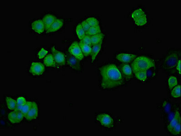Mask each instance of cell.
<instances>
[{"label":"cell","instance_id":"obj_1","mask_svg":"<svg viewBox=\"0 0 181 136\" xmlns=\"http://www.w3.org/2000/svg\"><path fill=\"white\" fill-rule=\"evenodd\" d=\"M99 70L102 77L101 87L103 89H113L124 84L123 75L114 64L103 66L99 68Z\"/></svg>","mask_w":181,"mask_h":136},{"label":"cell","instance_id":"obj_2","mask_svg":"<svg viewBox=\"0 0 181 136\" xmlns=\"http://www.w3.org/2000/svg\"><path fill=\"white\" fill-rule=\"evenodd\" d=\"M154 66L155 63L152 59L148 57L141 56L135 59L132 63V70L134 73L147 71Z\"/></svg>","mask_w":181,"mask_h":136},{"label":"cell","instance_id":"obj_3","mask_svg":"<svg viewBox=\"0 0 181 136\" xmlns=\"http://www.w3.org/2000/svg\"><path fill=\"white\" fill-rule=\"evenodd\" d=\"M179 58L180 52L173 51L170 52L164 59L162 67L166 70L173 69L177 66Z\"/></svg>","mask_w":181,"mask_h":136},{"label":"cell","instance_id":"obj_4","mask_svg":"<svg viewBox=\"0 0 181 136\" xmlns=\"http://www.w3.org/2000/svg\"><path fill=\"white\" fill-rule=\"evenodd\" d=\"M132 18L138 26H143L147 24V19L145 12L141 9H137L133 12Z\"/></svg>","mask_w":181,"mask_h":136},{"label":"cell","instance_id":"obj_5","mask_svg":"<svg viewBox=\"0 0 181 136\" xmlns=\"http://www.w3.org/2000/svg\"><path fill=\"white\" fill-rule=\"evenodd\" d=\"M68 50L71 55H72L79 60H82L84 58V55L82 51L79 44L78 42H73L70 46Z\"/></svg>","mask_w":181,"mask_h":136},{"label":"cell","instance_id":"obj_6","mask_svg":"<svg viewBox=\"0 0 181 136\" xmlns=\"http://www.w3.org/2000/svg\"><path fill=\"white\" fill-rule=\"evenodd\" d=\"M96 120L99 121L102 125L106 127H112L113 124L112 117L107 114H100L96 117Z\"/></svg>","mask_w":181,"mask_h":136},{"label":"cell","instance_id":"obj_7","mask_svg":"<svg viewBox=\"0 0 181 136\" xmlns=\"http://www.w3.org/2000/svg\"><path fill=\"white\" fill-rule=\"evenodd\" d=\"M44 71V66L43 64L38 62H33L29 71L33 75L39 76L42 75Z\"/></svg>","mask_w":181,"mask_h":136},{"label":"cell","instance_id":"obj_8","mask_svg":"<svg viewBox=\"0 0 181 136\" xmlns=\"http://www.w3.org/2000/svg\"><path fill=\"white\" fill-rule=\"evenodd\" d=\"M51 52L57 65H60V66L65 65V56L63 53L60 51H58L55 49L54 46L51 48Z\"/></svg>","mask_w":181,"mask_h":136},{"label":"cell","instance_id":"obj_9","mask_svg":"<svg viewBox=\"0 0 181 136\" xmlns=\"http://www.w3.org/2000/svg\"><path fill=\"white\" fill-rule=\"evenodd\" d=\"M137 56V55L134 54L120 53L118 54L116 58L117 60L123 63H129L134 60Z\"/></svg>","mask_w":181,"mask_h":136},{"label":"cell","instance_id":"obj_10","mask_svg":"<svg viewBox=\"0 0 181 136\" xmlns=\"http://www.w3.org/2000/svg\"><path fill=\"white\" fill-rule=\"evenodd\" d=\"M38 107L35 102H33V105L28 114L25 117L28 120L36 119L38 116Z\"/></svg>","mask_w":181,"mask_h":136},{"label":"cell","instance_id":"obj_11","mask_svg":"<svg viewBox=\"0 0 181 136\" xmlns=\"http://www.w3.org/2000/svg\"><path fill=\"white\" fill-rule=\"evenodd\" d=\"M32 28L35 32L41 34L45 30V26L43 20H38L34 21L32 24Z\"/></svg>","mask_w":181,"mask_h":136},{"label":"cell","instance_id":"obj_12","mask_svg":"<svg viewBox=\"0 0 181 136\" xmlns=\"http://www.w3.org/2000/svg\"><path fill=\"white\" fill-rule=\"evenodd\" d=\"M57 17L51 14H47L44 16L43 19L46 32L49 29L51 25L57 20Z\"/></svg>","mask_w":181,"mask_h":136},{"label":"cell","instance_id":"obj_13","mask_svg":"<svg viewBox=\"0 0 181 136\" xmlns=\"http://www.w3.org/2000/svg\"><path fill=\"white\" fill-rule=\"evenodd\" d=\"M80 60L73 56H68L67 57V63L69 66L75 70H79L80 68Z\"/></svg>","mask_w":181,"mask_h":136},{"label":"cell","instance_id":"obj_14","mask_svg":"<svg viewBox=\"0 0 181 136\" xmlns=\"http://www.w3.org/2000/svg\"><path fill=\"white\" fill-rule=\"evenodd\" d=\"M63 25V20L57 19L52 23L49 29L46 32L47 33H49L57 31L58 30H59L62 27Z\"/></svg>","mask_w":181,"mask_h":136},{"label":"cell","instance_id":"obj_15","mask_svg":"<svg viewBox=\"0 0 181 136\" xmlns=\"http://www.w3.org/2000/svg\"><path fill=\"white\" fill-rule=\"evenodd\" d=\"M181 123V117L179 110L176 111L175 113V115L172 119L169 124L168 126V129L169 131H170L173 127H175L179 123Z\"/></svg>","mask_w":181,"mask_h":136},{"label":"cell","instance_id":"obj_16","mask_svg":"<svg viewBox=\"0 0 181 136\" xmlns=\"http://www.w3.org/2000/svg\"><path fill=\"white\" fill-rule=\"evenodd\" d=\"M104 36L102 33L94 35V36H91V39L92 46L98 45V44H102Z\"/></svg>","mask_w":181,"mask_h":136},{"label":"cell","instance_id":"obj_17","mask_svg":"<svg viewBox=\"0 0 181 136\" xmlns=\"http://www.w3.org/2000/svg\"><path fill=\"white\" fill-rule=\"evenodd\" d=\"M44 63L46 66L55 67L57 64L55 62L52 54H49L45 57Z\"/></svg>","mask_w":181,"mask_h":136},{"label":"cell","instance_id":"obj_18","mask_svg":"<svg viewBox=\"0 0 181 136\" xmlns=\"http://www.w3.org/2000/svg\"><path fill=\"white\" fill-rule=\"evenodd\" d=\"M79 44L80 46L84 56H89L91 54V52H92V46L84 44V43L81 42V41L79 43Z\"/></svg>","mask_w":181,"mask_h":136},{"label":"cell","instance_id":"obj_19","mask_svg":"<svg viewBox=\"0 0 181 136\" xmlns=\"http://www.w3.org/2000/svg\"><path fill=\"white\" fill-rule=\"evenodd\" d=\"M102 44H98L92 46V52H91V56H92V62H93L96 58V56L100 52L101 49V46Z\"/></svg>","mask_w":181,"mask_h":136},{"label":"cell","instance_id":"obj_20","mask_svg":"<svg viewBox=\"0 0 181 136\" xmlns=\"http://www.w3.org/2000/svg\"><path fill=\"white\" fill-rule=\"evenodd\" d=\"M122 72L124 73L125 76L127 78H130L132 75V69L129 65L125 64L121 68Z\"/></svg>","mask_w":181,"mask_h":136},{"label":"cell","instance_id":"obj_21","mask_svg":"<svg viewBox=\"0 0 181 136\" xmlns=\"http://www.w3.org/2000/svg\"><path fill=\"white\" fill-rule=\"evenodd\" d=\"M101 33V28L100 26H93V27H91L90 29L86 32V35H88L91 36H94V35H97V34Z\"/></svg>","mask_w":181,"mask_h":136},{"label":"cell","instance_id":"obj_22","mask_svg":"<svg viewBox=\"0 0 181 136\" xmlns=\"http://www.w3.org/2000/svg\"><path fill=\"white\" fill-rule=\"evenodd\" d=\"M76 33L78 37L80 40L83 39L86 36V32L82 28L81 24H79L76 27Z\"/></svg>","mask_w":181,"mask_h":136},{"label":"cell","instance_id":"obj_23","mask_svg":"<svg viewBox=\"0 0 181 136\" xmlns=\"http://www.w3.org/2000/svg\"><path fill=\"white\" fill-rule=\"evenodd\" d=\"M7 107L11 110H15L16 106V101L9 97H6L5 99Z\"/></svg>","mask_w":181,"mask_h":136},{"label":"cell","instance_id":"obj_24","mask_svg":"<svg viewBox=\"0 0 181 136\" xmlns=\"http://www.w3.org/2000/svg\"><path fill=\"white\" fill-rule=\"evenodd\" d=\"M168 83H169V89L170 90H172L178 85V80L175 76H170L168 80Z\"/></svg>","mask_w":181,"mask_h":136},{"label":"cell","instance_id":"obj_25","mask_svg":"<svg viewBox=\"0 0 181 136\" xmlns=\"http://www.w3.org/2000/svg\"><path fill=\"white\" fill-rule=\"evenodd\" d=\"M26 100L25 98L23 97H20L16 100V106L15 110H19L21 111L23 107L25 104L26 103Z\"/></svg>","mask_w":181,"mask_h":136},{"label":"cell","instance_id":"obj_26","mask_svg":"<svg viewBox=\"0 0 181 136\" xmlns=\"http://www.w3.org/2000/svg\"><path fill=\"white\" fill-rule=\"evenodd\" d=\"M137 79L141 81H145L147 79V71H141L134 73Z\"/></svg>","mask_w":181,"mask_h":136},{"label":"cell","instance_id":"obj_27","mask_svg":"<svg viewBox=\"0 0 181 136\" xmlns=\"http://www.w3.org/2000/svg\"><path fill=\"white\" fill-rule=\"evenodd\" d=\"M172 97L174 98H179L181 96V86L177 85L172 89L171 92Z\"/></svg>","mask_w":181,"mask_h":136},{"label":"cell","instance_id":"obj_28","mask_svg":"<svg viewBox=\"0 0 181 136\" xmlns=\"http://www.w3.org/2000/svg\"><path fill=\"white\" fill-rule=\"evenodd\" d=\"M32 105H33V102L30 101L26 102L25 104L22 107L21 111L23 114L24 115V117L28 114L29 110H30L31 107H32Z\"/></svg>","mask_w":181,"mask_h":136},{"label":"cell","instance_id":"obj_29","mask_svg":"<svg viewBox=\"0 0 181 136\" xmlns=\"http://www.w3.org/2000/svg\"><path fill=\"white\" fill-rule=\"evenodd\" d=\"M88 23L89 24L91 27L98 26L99 25V22L96 18L94 17H89L86 20Z\"/></svg>","mask_w":181,"mask_h":136},{"label":"cell","instance_id":"obj_30","mask_svg":"<svg viewBox=\"0 0 181 136\" xmlns=\"http://www.w3.org/2000/svg\"><path fill=\"white\" fill-rule=\"evenodd\" d=\"M170 133L174 135H178L180 134L181 133V123H179L175 127H173L170 131Z\"/></svg>","mask_w":181,"mask_h":136},{"label":"cell","instance_id":"obj_31","mask_svg":"<svg viewBox=\"0 0 181 136\" xmlns=\"http://www.w3.org/2000/svg\"><path fill=\"white\" fill-rule=\"evenodd\" d=\"M16 110L13 111V112H11L9 113L8 114V119H9L10 122L12 124H15L16 119Z\"/></svg>","mask_w":181,"mask_h":136},{"label":"cell","instance_id":"obj_32","mask_svg":"<svg viewBox=\"0 0 181 136\" xmlns=\"http://www.w3.org/2000/svg\"><path fill=\"white\" fill-rule=\"evenodd\" d=\"M16 111L17 114H16L15 124H17V123H20L23 120V117H24V115L21 111H19V110H16Z\"/></svg>","mask_w":181,"mask_h":136},{"label":"cell","instance_id":"obj_33","mask_svg":"<svg viewBox=\"0 0 181 136\" xmlns=\"http://www.w3.org/2000/svg\"><path fill=\"white\" fill-rule=\"evenodd\" d=\"M80 41L84 43V44H86V45H89V46H92L90 36L86 35L85 37L83 38V39L81 40Z\"/></svg>","mask_w":181,"mask_h":136},{"label":"cell","instance_id":"obj_34","mask_svg":"<svg viewBox=\"0 0 181 136\" xmlns=\"http://www.w3.org/2000/svg\"><path fill=\"white\" fill-rule=\"evenodd\" d=\"M47 53V50H46L44 48L41 49V50L38 52V55H37L38 58L40 59L44 58L46 56Z\"/></svg>","mask_w":181,"mask_h":136},{"label":"cell","instance_id":"obj_35","mask_svg":"<svg viewBox=\"0 0 181 136\" xmlns=\"http://www.w3.org/2000/svg\"><path fill=\"white\" fill-rule=\"evenodd\" d=\"M81 25H82V28H83L85 32H87L91 27L90 25H89V24L88 23V22H87L86 20L82 22L81 23Z\"/></svg>","mask_w":181,"mask_h":136},{"label":"cell","instance_id":"obj_36","mask_svg":"<svg viewBox=\"0 0 181 136\" xmlns=\"http://www.w3.org/2000/svg\"><path fill=\"white\" fill-rule=\"evenodd\" d=\"M176 69H177V70L178 71V72H179V73L180 74H181V59H180L178 61V63H177V66H176Z\"/></svg>","mask_w":181,"mask_h":136}]
</instances>
